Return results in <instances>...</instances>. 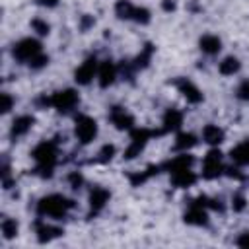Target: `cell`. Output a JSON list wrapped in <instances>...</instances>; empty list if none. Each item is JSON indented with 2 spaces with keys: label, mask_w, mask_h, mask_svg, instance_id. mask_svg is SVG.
I'll use <instances>...</instances> for the list:
<instances>
[{
  "label": "cell",
  "mask_w": 249,
  "mask_h": 249,
  "mask_svg": "<svg viewBox=\"0 0 249 249\" xmlns=\"http://www.w3.org/2000/svg\"><path fill=\"white\" fill-rule=\"evenodd\" d=\"M29 25H31V31H33L37 37H47V35L51 33V23H49L47 19H43V18H33V19L29 21Z\"/></svg>",
  "instance_id": "26"
},
{
  "label": "cell",
  "mask_w": 249,
  "mask_h": 249,
  "mask_svg": "<svg viewBox=\"0 0 249 249\" xmlns=\"http://www.w3.org/2000/svg\"><path fill=\"white\" fill-rule=\"evenodd\" d=\"M224 171H226V165H224L222 152L218 148H210L202 158V171H200L202 179H208V181L218 179L220 175H224Z\"/></svg>",
  "instance_id": "6"
},
{
  "label": "cell",
  "mask_w": 249,
  "mask_h": 249,
  "mask_svg": "<svg viewBox=\"0 0 249 249\" xmlns=\"http://www.w3.org/2000/svg\"><path fill=\"white\" fill-rule=\"evenodd\" d=\"M14 103H16V99H14V97H12L8 91H2V93H0V111H2L4 115L12 111Z\"/></svg>",
  "instance_id": "31"
},
{
  "label": "cell",
  "mask_w": 249,
  "mask_h": 249,
  "mask_svg": "<svg viewBox=\"0 0 249 249\" xmlns=\"http://www.w3.org/2000/svg\"><path fill=\"white\" fill-rule=\"evenodd\" d=\"M97 132H99V126H97V121L86 113H78L74 117V136L78 138L80 144H91L95 138H97Z\"/></svg>",
  "instance_id": "4"
},
{
  "label": "cell",
  "mask_w": 249,
  "mask_h": 249,
  "mask_svg": "<svg viewBox=\"0 0 249 249\" xmlns=\"http://www.w3.org/2000/svg\"><path fill=\"white\" fill-rule=\"evenodd\" d=\"M150 19H152L150 10H148V8H144V6H136L132 21H136V23H140V25H146V23H150Z\"/></svg>",
  "instance_id": "29"
},
{
  "label": "cell",
  "mask_w": 249,
  "mask_h": 249,
  "mask_svg": "<svg viewBox=\"0 0 249 249\" xmlns=\"http://www.w3.org/2000/svg\"><path fill=\"white\" fill-rule=\"evenodd\" d=\"M117 76H119V64L117 62H113L111 58H105V60H101L99 62V68H97V84H99V88H109V86H113L115 84V80H117Z\"/></svg>",
  "instance_id": "10"
},
{
  "label": "cell",
  "mask_w": 249,
  "mask_h": 249,
  "mask_svg": "<svg viewBox=\"0 0 249 249\" xmlns=\"http://www.w3.org/2000/svg\"><path fill=\"white\" fill-rule=\"evenodd\" d=\"M33 124H35V117L33 115H19V117H16L14 121H12V126H10V138L12 140H18V138H21V136H25L31 128H33Z\"/></svg>",
  "instance_id": "15"
},
{
  "label": "cell",
  "mask_w": 249,
  "mask_h": 249,
  "mask_svg": "<svg viewBox=\"0 0 249 249\" xmlns=\"http://www.w3.org/2000/svg\"><path fill=\"white\" fill-rule=\"evenodd\" d=\"M156 132L148 130V128H132L130 130V140H128V146L124 148V158L126 160H134L136 156H140V152L146 148V144L150 142V138L154 136Z\"/></svg>",
  "instance_id": "7"
},
{
  "label": "cell",
  "mask_w": 249,
  "mask_h": 249,
  "mask_svg": "<svg viewBox=\"0 0 249 249\" xmlns=\"http://www.w3.org/2000/svg\"><path fill=\"white\" fill-rule=\"evenodd\" d=\"M95 25V19H93V16H89V14H84L82 18H80V29L82 31H88V29H91Z\"/></svg>",
  "instance_id": "35"
},
{
  "label": "cell",
  "mask_w": 249,
  "mask_h": 249,
  "mask_svg": "<svg viewBox=\"0 0 249 249\" xmlns=\"http://www.w3.org/2000/svg\"><path fill=\"white\" fill-rule=\"evenodd\" d=\"M134 10H136V6L130 0H117V4H115V16L119 19H132Z\"/></svg>",
  "instance_id": "24"
},
{
  "label": "cell",
  "mask_w": 249,
  "mask_h": 249,
  "mask_svg": "<svg viewBox=\"0 0 249 249\" xmlns=\"http://www.w3.org/2000/svg\"><path fill=\"white\" fill-rule=\"evenodd\" d=\"M183 126V113L179 109H167L161 117V132H177Z\"/></svg>",
  "instance_id": "17"
},
{
  "label": "cell",
  "mask_w": 249,
  "mask_h": 249,
  "mask_svg": "<svg viewBox=\"0 0 249 249\" xmlns=\"http://www.w3.org/2000/svg\"><path fill=\"white\" fill-rule=\"evenodd\" d=\"M169 177H171V183L175 187H179V189H189V187H193L196 183V173L193 171V167L173 171V173H169Z\"/></svg>",
  "instance_id": "18"
},
{
  "label": "cell",
  "mask_w": 249,
  "mask_h": 249,
  "mask_svg": "<svg viewBox=\"0 0 249 249\" xmlns=\"http://www.w3.org/2000/svg\"><path fill=\"white\" fill-rule=\"evenodd\" d=\"M49 103L53 109H56L58 113H70L78 107L80 103V93L78 89L74 88H64V89H58L54 93L49 95Z\"/></svg>",
  "instance_id": "5"
},
{
  "label": "cell",
  "mask_w": 249,
  "mask_h": 249,
  "mask_svg": "<svg viewBox=\"0 0 249 249\" xmlns=\"http://www.w3.org/2000/svg\"><path fill=\"white\" fill-rule=\"evenodd\" d=\"M239 70H241V62H239V58L233 56V54L224 56V58L218 62V72H220L222 76H233V74H237Z\"/></svg>",
  "instance_id": "22"
},
{
  "label": "cell",
  "mask_w": 249,
  "mask_h": 249,
  "mask_svg": "<svg viewBox=\"0 0 249 249\" xmlns=\"http://www.w3.org/2000/svg\"><path fill=\"white\" fill-rule=\"evenodd\" d=\"M109 198H111V193H109L105 187L95 185V187L89 191V196H88V202H89V214H91V216L99 214V212L107 206Z\"/></svg>",
  "instance_id": "14"
},
{
  "label": "cell",
  "mask_w": 249,
  "mask_h": 249,
  "mask_svg": "<svg viewBox=\"0 0 249 249\" xmlns=\"http://www.w3.org/2000/svg\"><path fill=\"white\" fill-rule=\"evenodd\" d=\"M231 208H233V212H243L247 208V198L241 193H235L231 196Z\"/></svg>",
  "instance_id": "32"
},
{
  "label": "cell",
  "mask_w": 249,
  "mask_h": 249,
  "mask_svg": "<svg viewBox=\"0 0 249 249\" xmlns=\"http://www.w3.org/2000/svg\"><path fill=\"white\" fill-rule=\"evenodd\" d=\"M235 245H237V247H245V249H249V230L243 231V233H239V237L235 239Z\"/></svg>",
  "instance_id": "36"
},
{
  "label": "cell",
  "mask_w": 249,
  "mask_h": 249,
  "mask_svg": "<svg viewBox=\"0 0 249 249\" xmlns=\"http://www.w3.org/2000/svg\"><path fill=\"white\" fill-rule=\"evenodd\" d=\"M175 86H177V91L187 99V103L196 105V103H200V101L204 99L200 88H198L195 82H191L189 78H179V80L175 82Z\"/></svg>",
  "instance_id": "12"
},
{
  "label": "cell",
  "mask_w": 249,
  "mask_h": 249,
  "mask_svg": "<svg viewBox=\"0 0 249 249\" xmlns=\"http://www.w3.org/2000/svg\"><path fill=\"white\" fill-rule=\"evenodd\" d=\"M196 136L193 134V132H185V130H181V132H177L175 134V142H173V148L177 150V152H189L191 148H195L196 146Z\"/></svg>",
  "instance_id": "21"
},
{
  "label": "cell",
  "mask_w": 249,
  "mask_h": 249,
  "mask_svg": "<svg viewBox=\"0 0 249 249\" xmlns=\"http://www.w3.org/2000/svg\"><path fill=\"white\" fill-rule=\"evenodd\" d=\"M35 235H37L39 243H49V241H53V239L62 235V228H58V226L51 224L47 218L39 216L37 222H35Z\"/></svg>",
  "instance_id": "11"
},
{
  "label": "cell",
  "mask_w": 249,
  "mask_h": 249,
  "mask_svg": "<svg viewBox=\"0 0 249 249\" xmlns=\"http://www.w3.org/2000/svg\"><path fill=\"white\" fill-rule=\"evenodd\" d=\"M97 68H99V60L95 56H88L80 62V66L74 70V80L78 86H88L97 78Z\"/></svg>",
  "instance_id": "8"
},
{
  "label": "cell",
  "mask_w": 249,
  "mask_h": 249,
  "mask_svg": "<svg viewBox=\"0 0 249 249\" xmlns=\"http://www.w3.org/2000/svg\"><path fill=\"white\" fill-rule=\"evenodd\" d=\"M109 121L117 130H126L130 132L134 128V117L124 109V107H111L109 111Z\"/></svg>",
  "instance_id": "13"
},
{
  "label": "cell",
  "mask_w": 249,
  "mask_h": 249,
  "mask_svg": "<svg viewBox=\"0 0 249 249\" xmlns=\"http://www.w3.org/2000/svg\"><path fill=\"white\" fill-rule=\"evenodd\" d=\"M68 187L72 191H80L84 187V175L80 171H70L68 173Z\"/></svg>",
  "instance_id": "30"
},
{
  "label": "cell",
  "mask_w": 249,
  "mask_h": 249,
  "mask_svg": "<svg viewBox=\"0 0 249 249\" xmlns=\"http://www.w3.org/2000/svg\"><path fill=\"white\" fill-rule=\"evenodd\" d=\"M193 163H195V158L189 152H181L179 156L171 158L165 167H167L169 173H173V171H179V169H189V167H193Z\"/></svg>",
  "instance_id": "20"
},
{
  "label": "cell",
  "mask_w": 249,
  "mask_h": 249,
  "mask_svg": "<svg viewBox=\"0 0 249 249\" xmlns=\"http://www.w3.org/2000/svg\"><path fill=\"white\" fill-rule=\"evenodd\" d=\"M49 64V54H45V53H41V54H37L27 66L31 68V70H41V68H45Z\"/></svg>",
  "instance_id": "33"
},
{
  "label": "cell",
  "mask_w": 249,
  "mask_h": 249,
  "mask_svg": "<svg viewBox=\"0 0 249 249\" xmlns=\"http://www.w3.org/2000/svg\"><path fill=\"white\" fill-rule=\"evenodd\" d=\"M31 158L35 160V171L41 177H51L58 163V142L43 140L31 150Z\"/></svg>",
  "instance_id": "2"
},
{
  "label": "cell",
  "mask_w": 249,
  "mask_h": 249,
  "mask_svg": "<svg viewBox=\"0 0 249 249\" xmlns=\"http://www.w3.org/2000/svg\"><path fill=\"white\" fill-rule=\"evenodd\" d=\"M200 138H202V142L208 144L210 148H218V146L224 142L226 132H224L218 124H212V123H210V124H204V126H202Z\"/></svg>",
  "instance_id": "16"
},
{
  "label": "cell",
  "mask_w": 249,
  "mask_h": 249,
  "mask_svg": "<svg viewBox=\"0 0 249 249\" xmlns=\"http://www.w3.org/2000/svg\"><path fill=\"white\" fill-rule=\"evenodd\" d=\"M198 49H200L204 54L214 56V54H218V53L222 51V39H220L218 35L206 33V35H202V37L198 39Z\"/></svg>",
  "instance_id": "19"
},
{
  "label": "cell",
  "mask_w": 249,
  "mask_h": 249,
  "mask_svg": "<svg viewBox=\"0 0 249 249\" xmlns=\"http://www.w3.org/2000/svg\"><path fill=\"white\" fill-rule=\"evenodd\" d=\"M43 6H47V8H53V6H56L58 4V0H39Z\"/></svg>",
  "instance_id": "38"
},
{
  "label": "cell",
  "mask_w": 249,
  "mask_h": 249,
  "mask_svg": "<svg viewBox=\"0 0 249 249\" xmlns=\"http://www.w3.org/2000/svg\"><path fill=\"white\" fill-rule=\"evenodd\" d=\"M76 202L60 193H51V195H45L39 198L37 202V216L41 218H47V220H62L66 218L72 210H74Z\"/></svg>",
  "instance_id": "1"
},
{
  "label": "cell",
  "mask_w": 249,
  "mask_h": 249,
  "mask_svg": "<svg viewBox=\"0 0 249 249\" xmlns=\"http://www.w3.org/2000/svg\"><path fill=\"white\" fill-rule=\"evenodd\" d=\"M161 8H163V12H175L177 4H175V0H161Z\"/></svg>",
  "instance_id": "37"
},
{
  "label": "cell",
  "mask_w": 249,
  "mask_h": 249,
  "mask_svg": "<svg viewBox=\"0 0 249 249\" xmlns=\"http://www.w3.org/2000/svg\"><path fill=\"white\" fill-rule=\"evenodd\" d=\"M230 156L237 165H249V138L239 142L235 148H231Z\"/></svg>",
  "instance_id": "23"
},
{
  "label": "cell",
  "mask_w": 249,
  "mask_h": 249,
  "mask_svg": "<svg viewBox=\"0 0 249 249\" xmlns=\"http://www.w3.org/2000/svg\"><path fill=\"white\" fill-rule=\"evenodd\" d=\"M183 220H185L189 226H195V228H206L208 222H210V218H208V208L202 206L200 202L193 200V202L189 204V208H187Z\"/></svg>",
  "instance_id": "9"
},
{
  "label": "cell",
  "mask_w": 249,
  "mask_h": 249,
  "mask_svg": "<svg viewBox=\"0 0 249 249\" xmlns=\"http://www.w3.org/2000/svg\"><path fill=\"white\" fill-rule=\"evenodd\" d=\"M41 53H43V47L37 37H23L18 43H14V47H12V56L19 64H29Z\"/></svg>",
  "instance_id": "3"
},
{
  "label": "cell",
  "mask_w": 249,
  "mask_h": 249,
  "mask_svg": "<svg viewBox=\"0 0 249 249\" xmlns=\"http://www.w3.org/2000/svg\"><path fill=\"white\" fill-rule=\"evenodd\" d=\"M115 154H117V148H115L113 144H105V146H101V150L97 152L95 161H99V163H109V161L115 158Z\"/></svg>",
  "instance_id": "28"
},
{
  "label": "cell",
  "mask_w": 249,
  "mask_h": 249,
  "mask_svg": "<svg viewBox=\"0 0 249 249\" xmlns=\"http://www.w3.org/2000/svg\"><path fill=\"white\" fill-rule=\"evenodd\" d=\"M235 95H237L239 99H243V101H249V80H245V82H241V84L237 86Z\"/></svg>",
  "instance_id": "34"
},
{
  "label": "cell",
  "mask_w": 249,
  "mask_h": 249,
  "mask_svg": "<svg viewBox=\"0 0 249 249\" xmlns=\"http://www.w3.org/2000/svg\"><path fill=\"white\" fill-rule=\"evenodd\" d=\"M0 231H2V237L4 239H14L16 235H18V231H19V224L14 220V218H2V222H0Z\"/></svg>",
  "instance_id": "25"
},
{
  "label": "cell",
  "mask_w": 249,
  "mask_h": 249,
  "mask_svg": "<svg viewBox=\"0 0 249 249\" xmlns=\"http://www.w3.org/2000/svg\"><path fill=\"white\" fill-rule=\"evenodd\" d=\"M152 54H154V47H152V45H146V47L140 51V54L134 58V66H136V70L148 66V62L152 60Z\"/></svg>",
  "instance_id": "27"
}]
</instances>
